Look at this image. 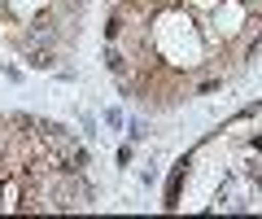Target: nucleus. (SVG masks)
<instances>
[{
	"label": "nucleus",
	"mask_w": 262,
	"mask_h": 219,
	"mask_svg": "<svg viewBox=\"0 0 262 219\" xmlns=\"http://www.w3.org/2000/svg\"><path fill=\"white\" fill-rule=\"evenodd\" d=\"M88 206H92V189H88L79 175H70V180L53 193V210H88Z\"/></svg>",
	"instance_id": "obj_1"
},
{
	"label": "nucleus",
	"mask_w": 262,
	"mask_h": 219,
	"mask_svg": "<svg viewBox=\"0 0 262 219\" xmlns=\"http://www.w3.org/2000/svg\"><path fill=\"white\" fill-rule=\"evenodd\" d=\"M184 171H188V158H179L175 175H170V189H166V210H175V206H179V184H184Z\"/></svg>",
	"instance_id": "obj_2"
},
{
	"label": "nucleus",
	"mask_w": 262,
	"mask_h": 219,
	"mask_svg": "<svg viewBox=\"0 0 262 219\" xmlns=\"http://www.w3.org/2000/svg\"><path fill=\"white\" fill-rule=\"evenodd\" d=\"M122 31H127V27H122V13H110V22H105V39L114 44V39H118Z\"/></svg>",
	"instance_id": "obj_3"
},
{
	"label": "nucleus",
	"mask_w": 262,
	"mask_h": 219,
	"mask_svg": "<svg viewBox=\"0 0 262 219\" xmlns=\"http://www.w3.org/2000/svg\"><path fill=\"white\" fill-rule=\"evenodd\" d=\"M105 66H110L114 75H122V70H127V57H122L118 48H110V53H105Z\"/></svg>",
	"instance_id": "obj_4"
},
{
	"label": "nucleus",
	"mask_w": 262,
	"mask_h": 219,
	"mask_svg": "<svg viewBox=\"0 0 262 219\" xmlns=\"http://www.w3.org/2000/svg\"><path fill=\"white\" fill-rule=\"evenodd\" d=\"M31 66H39V70L53 66V53H31Z\"/></svg>",
	"instance_id": "obj_5"
}]
</instances>
